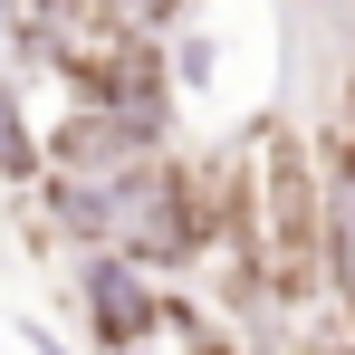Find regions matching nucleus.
Segmentation results:
<instances>
[{
    "instance_id": "nucleus-1",
    "label": "nucleus",
    "mask_w": 355,
    "mask_h": 355,
    "mask_svg": "<svg viewBox=\"0 0 355 355\" xmlns=\"http://www.w3.org/2000/svg\"><path fill=\"white\" fill-rule=\"evenodd\" d=\"M77 297H87V327H96L106 355L144 346V336L164 327V297H154V279H144V259H125V250H96V259L77 269Z\"/></svg>"
},
{
    "instance_id": "nucleus-2",
    "label": "nucleus",
    "mask_w": 355,
    "mask_h": 355,
    "mask_svg": "<svg viewBox=\"0 0 355 355\" xmlns=\"http://www.w3.org/2000/svg\"><path fill=\"white\" fill-rule=\"evenodd\" d=\"M327 269H336V297L355 317V144L327 154Z\"/></svg>"
},
{
    "instance_id": "nucleus-3",
    "label": "nucleus",
    "mask_w": 355,
    "mask_h": 355,
    "mask_svg": "<svg viewBox=\"0 0 355 355\" xmlns=\"http://www.w3.org/2000/svg\"><path fill=\"white\" fill-rule=\"evenodd\" d=\"M0 182H39V135H29V106L10 77H0Z\"/></svg>"
},
{
    "instance_id": "nucleus-4",
    "label": "nucleus",
    "mask_w": 355,
    "mask_h": 355,
    "mask_svg": "<svg viewBox=\"0 0 355 355\" xmlns=\"http://www.w3.org/2000/svg\"><path fill=\"white\" fill-rule=\"evenodd\" d=\"M192 355H221V346H192Z\"/></svg>"
},
{
    "instance_id": "nucleus-5",
    "label": "nucleus",
    "mask_w": 355,
    "mask_h": 355,
    "mask_svg": "<svg viewBox=\"0 0 355 355\" xmlns=\"http://www.w3.org/2000/svg\"><path fill=\"white\" fill-rule=\"evenodd\" d=\"M0 10H19V0H0Z\"/></svg>"
},
{
    "instance_id": "nucleus-6",
    "label": "nucleus",
    "mask_w": 355,
    "mask_h": 355,
    "mask_svg": "<svg viewBox=\"0 0 355 355\" xmlns=\"http://www.w3.org/2000/svg\"><path fill=\"white\" fill-rule=\"evenodd\" d=\"M125 355H144V346H125Z\"/></svg>"
}]
</instances>
